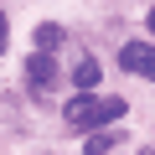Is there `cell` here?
I'll return each instance as SVG.
<instances>
[{
    "mask_svg": "<svg viewBox=\"0 0 155 155\" xmlns=\"http://www.w3.org/2000/svg\"><path fill=\"white\" fill-rule=\"evenodd\" d=\"M67 124L72 129H104V124H114L119 114H124V98H98V93H78L67 109Z\"/></svg>",
    "mask_w": 155,
    "mask_h": 155,
    "instance_id": "6da1fadb",
    "label": "cell"
},
{
    "mask_svg": "<svg viewBox=\"0 0 155 155\" xmlns=\"http://www.w3.org/2000/svg\"><path fill=\"white\" fill-rule=\"evenodd\" d=\"M119 67L155 83V47H150V41H124V47H119Z\"/></svg>",
    "mask_w": 155,
    "mask_h": 155,
    "instance_id": "7a4b0ae2",
    "label": "cell"
},
{
    "mask_svg": "<svg viewBox=\"0 0 155 155\" xmlns=\"http://www.w3.org/2000/svg\"><path fill=\"white\" fill-rule=\"evenodd\" d=\"M26 72H31V88H52V83H57V62H52V52H36V57L26 62Z\"/></svg>",
    "mask_w": 155,
    "mask_h": 155,
    "instance_id": "3957f363",
    "label": "cell"
},
{
    "mask_svg": "<svg viewBox=\"0 0 155 155\" xmlns=\"http://www.w3.org/2000/svg\"><path fill=\"white\" fill-rule=\"evenodd\" d=\"M98 78H104V72H98V62H93V57H83V62L72 67V83L83 88V93H93V88H98Z\"/></svg>",
    "mask_w": 155,
    "mask_h": 155,
    "instance_id": "277c9868",
    "label": "cell"
},
{
    "mask_svg": "<svg viewBox=\"0 0 155 155\" xmlns=\"http://www.w3.org/2000/svg\"><path fill=\"white\" fill-rule=\"evenodd\" d=\"M57 47H62V26L41 21V26H36V52H57Z\"/></svg>",
    "mask_w": 155,
    "mask_h": 155,
    "instance_id": "5b68a950",
    "label": "cell"
},
{
    "mask_svg": "<svg viewBox=\"0 0 155 155\" xmlns=\"http://www.w3.org/2000/svg\"><path fill=\"white\" fill-rule=\"evenodd\" d=\"M109 145H114V134H88V155H104Z\"/></svg>",
    "mask_w": 155,
    "mask_h": 155,
    "instance_id": "8992f818",
    "label": "cell"
},
{
    "mask_svg": "<svg viewBox=\"0 0 155 155\" xmlns=\"http://www.w3.org/2000/svg\"><path fill=\"white\" fill-rule=\"evenodd\" d=\"M5 41H11V26H5V11H0V52H5Z\"/></svg>",
    "mask_w": 155,
    "mask_h": 155,
    "instance_id": "52a82bcc",
    "label": "cell"
},
{
    "mask_svg": "<svg viewBox=\"0 0 155 155\" xmlns=\"http://www.w3.org/2000/svg\"><path fill=\"white\" fill-rule=\"evenodd\" d=\"M150 31H155V11H150Z\"/></svg>",
    "mask_w": 155,
    "mask_h": 155,
    "instance_id": "ba28073f",
    "label": "cell"
}]
</instances>
